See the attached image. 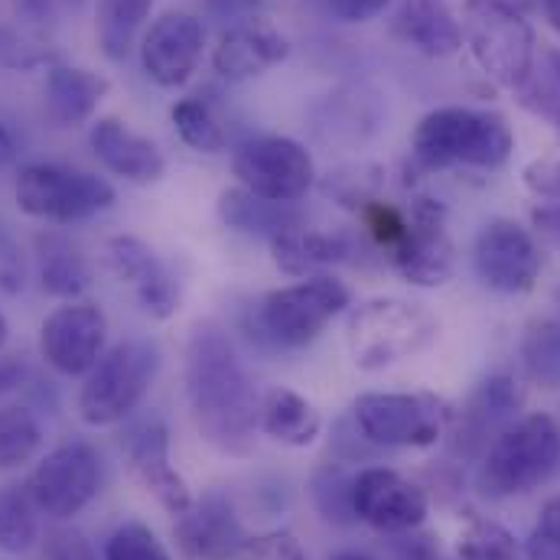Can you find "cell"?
Listing matches in <instances>:
<instances>
[{
    "mask_svg": "<svg viewBox=\"0 0 560 560\" xmlns=\"http://www.w3.org/2000/svg\"><path fill=\"white\" fill-rule=\"evenodd\" d=\"M186 401L206 443L229 456L252 453L261 398L235 346L215 326H196L186 342Z\"/></svg>",
    "mask_w": 560,
    "mask_h": 560,
    "instance_id": "obj_1",
    "label": "cell"
},
{
    "mask_svg": "<svg viewBox=\"0 0 560 560\" xmlns=\"http://www.w3.org/2000/svg\"><path fill=\"white\" fill-rule=\"evenodd\" d=\"M411 150L427 170H499L515 150V135L499 112L450 105L420 118Z\"/></svg>",
    "mask_w": 560,
    "mask_h": 560,
    "instance_id": "obj_2",
    "label": "cell"
},
{
    "mask_svg": "<svg viewBox=\"0 0 560 560\" xmlns=\"http://www.w3.org/2000/svg\"><path fill=\"white\" fill-rule=\"evenodd\" d=\"M560 463V427L548 415H528L505 427L479 463V492L512 499L538 489Z\"/></svg>",
    "mask_w": 560,
    "mask_h": 560,
    "instance_id": "obj_3",
    "label": "cell"
},
{
    "mask_svg": "<svg viewBox=\"0 0 560 560\" xmlns=\"http://www.w3.org/2000/svg\"><path fill=\"white\" fill-rule=\"evenodd\" d=\"M440 332L436 316L415 300L375 296L349 316V352L359 369H385L401 359L418 355Z\"/></svg>",
    "mask_w": 560,
    "mask_h": 560,
    "instance_id": "obj_4",
    "label": "cell"
},
{
    "mask_svg": "<svg viewBox=\"0 0 560 560\" xmlns=\"http://www.w3.org/2000/svg\"><path fill=\"white\" fill-rule=\"evenodd\" d=\"M463 39L482 75L499 89L522 92L532 82L535 30L525 13L492 0H466Z\"/></svg>",
    "mask_w": 560,
    "mask_h": 560,
    "instance_id": "obj_5",
    "label": "cell"
},
{
    "mask_svg": "<svg viewBox=\"0 0 560 560\" xmlns=\"http://www.w3.org/2000/svg\"><path fill=\"white\" fill-rule=\"evenodd\" d=\"M160 349L150 339H125L108 349L85 375L79 392V418L89 427H115L128 420L150 395L160 375Z\"/></svg>",
    "mask_w": 560,
    "mask_h": 560,
    "instance_id": "obj_6",
    "label": "cell"
},
{
    "mask_svg": "<svg viewBox=\"0 0 560 560\" xmlns=\"http://www.w3.org/2000/svg\"><path fill=\"white\" fill-rule=\"evenodd\" d=\"M352 303V290L329 275H313L265 293L255 306V332L275 349H303Z\"/></svg>",
    "mask_w": 560,
    "mask_h": 560,
    "instance_id": "obj_7",
    "label": "cell"
},
{
    "mask_svg": "<svg viewBox=\"0 0 560 560\" xmlns=\"http://www.w3.org/2000/svg\"><path fill=\"white\" fill-rule=\"evenodd\" d=\"M13 199L20 212L33 219L72 225L98 212H108L118 192L105 176L89 170H75L62 163H26L16 173Z\"/></svg>",
    "mask_w": 560,
    "mask_h": 560,
    "instance_id": "obj_8",
    "label": "cell"
},
{
    "mask_svg": "<svg viewBox=\"0 0 560 560\" xmlns=\"http://www.w3.org/2000/svg\"><path fill=\"white\" fill-rule=\"evenodd\" d=\"M232 173L242 189L271 202H300L316 183L313 153L280 135L245 140L232 156Z\"/></svg>",
    "mask_w": 560,
    "mask_h": 560,
    "instance_id": "obj_9",
    "label": "cell"
},
{
    "mask_svg": "<svg viewBox=\"0 0 560 560\" xmlns=\"http://www.w3.org/2000/svg\"><path fill=\"white\" fill-rule=\"evenodd\" d=\"M98 489H102V459L95 446L82 440L62 443L52 453H46L26 479V492L33 505L56 522H69L79 512H85L95 502Z\"/></svg>",
    "mask_w": 560,
    "mask_h": 560,
    "instance_id": "obj_10",
    "label": "cell"
},
{
    "mask_svg": "<svg viewBox=\"0 0 560 560\" xmlns=\"http://www.w3.org/2000/svg\"><path fill=\"white\" fill-rule=\"evenodd\" d=\"M359 433L375 446L423 450L443 436L446 415L430 395L405 392H365L352 405Z\"/></svg>",
    "mask_w": 560,
    "mask_h": 560,
    "instance_id": "obj_11",
    "label": "cell"
},
{
    "mask_svg": "<svg viewBox=\"0 0 560 560\" xmlns=\"http://www.w3.org/2000/svg\"><path fill=\"white\" fill-rule=\"evenodd\" d=\"M392 268L415 287H443L453 278L456 252L446 232V206L427 192L408 199L405 229L388 252Z\"/></svg>",
    "mask_w": 560,
    "mask_h": 560,
    "instance_id": "obj_12",
    "label": "cell"
},
{
    "mask_svg": "<svg viewBox=\"0 0 560 560\" xmlns=\"http://www.w3.org/2000/svg\"><path fill=\"white\" fill-rule=\"evenodd\" d=\"M472 268L489 290L528 293L541 278L545 258L535 235L515 219H492L472 245Z\"/></svg>",
    "mask_w": 560,
    "mask_h": 560,
    "instance_id": "obj_13",
    "label": "cell"
},
{
    "mask_svg": "<svg viewBox=\"0 0 560 560\" xmlns=\"http://www.w3.org/2000/svg\"><path fill=\"white\" fill-rule=\"evenodd\" d=\"M108 346V316L95 303L69 300L39 326V355L59 375H89Z\"/></svg>",
    "mask_w": 560,
    "mask_h": 560,
    "instance_id": "obj_14",
    "label": "cell"
},
{
    "mask_svg": "<svg viewBox=\"0 0 560 560\" xmlns=\"http://www.w3.org/2000/svg\"><path fill=\"white\" fill-rule=\"evenodd\" d=\"M206 49V23L186 10L160 13L140 43V66L160 89H179L192 79Z\"/></svg>",
    "mask_w": 560,
    "mask_h": 560,
    "instance_id": "obj_15",
    "label": "cell"
},
{
    "mask_svg": "<svg viewBox=\"0 0 560 560\" xmlns=\"http://www.w3.org/2000/svg\"><path fill=\"white\" fill-rule=\"evenodd\" d=\"M352 509L355 518L385 535L418 532L427 518L423 489L388 466H369L352 476Z\"/></svg>",
    "mask_w": 560,
    "mask_h": 560,
    "instance_id": "obj_16",
    "label": "cell"
},
{
    "mask_svg": "<svg viewBox=\"0 0 560 560\" xmlns=\"http://www.w3.org/2000/svg\"><path fill=\"white\" fill-rule=\"evenodd\" d=\"M121 450L125 459L135 472L140 486L170 512V515H183L192 505L189 486L186 479L173 469L170 463V430L160 418H140L135 420L125 433H121Z\"/></svg>",
    "mask_w": 560,
    "mask_h": 560,
    "instance_id": "obj_17",
    "label": "cell"
},
{
    "mask_svg": "<svg viewBox=\"0 0 560 560\" xmlns=\"http://www.w3.org/2000/svg\"><path fill=\"white\" fill-rule=\"evenodd\" d=\"M176 545L189 560H238L248 548V532L222 489L206 492L173 525Z\"/></svg>",
    "mask_w": 560,
    "mask_h": 560,
    "instance_id": "obj_18",
    "label": "cell"
},
{
    "mask_svg": "<svg viewBox=\"0 0 560 560\" xmlns=\"http://www.w3.org/2000/svg\"><path fill=\"white\" fill-rule=\"evenodd\" d=\"M105 261L115 271V278L135 290L147 316L170 319L179 310V287L147 242L135 235H115L105 245Z\"/></svg>",
    "mask_w": 560,
    "mask_h": 560,
    "instance_id": "obj_19",
    "label": "cell"
},
{
    "mask_svg": "<svg viewBox=\"0 0 560 560\" xmlns=\"http://www.w3.org/2000/svg\"><path fill=\"white\" fill-rule=\"evenodd\" d=\"M525 405V392L518 388V382L512 375H492L486 378L472 398L466 401V408L456 415L453 427V450L463 456H476L486 453L489 443L512 427L518 411Z\"/></svg>",
    "mask_w": 560,
    "mask_h": 560,
    "instance_id": "obj_20",
    "label": "cell"
},
{
    "mask_svg": "<svg viewBox=\"0 0 560 560\" xmlns=\"http://www.w3.org/2000/svg\"><path fill=\"white\" fill-rule=\"evenodd\" d=\"M290 56V43L275 23L252 16L229 26L212 49V69L229 82H248L265 75Z\"/></svg>",
    "mask_w": 560,
    "mask_h": 560,
    "instance_id": "obj_21",
    "label": "cell"
},
{
    "mask_svg": "<svg viewBox=\"0 0 560 560\" xmlns=\"http://www.w3.org/2000/svg\"><path fill=\"white\" fill-rule=\"evenodd\" d=\"M89 143L98 163L128 183L147 186V183L163 179L166 173V160L160 147L138 131H131L121 118H98L89 131Z\"/></svg>",
    "mask_w": 560,
    "mask_h": 560,
    "instance_id": "obj_22",
    "label": "cell"
},
{
    "mask_svg": "<svg viewBox=\"0 0 560 560\" xmlns=\"http://www.w3.org/2000/svg\"><path fill=\"white\" fill-rule=\"evenodd\" d=\"M392 33L427 59H450L463 46V23L446 0H398Z\"/></svg>",
    "mask_w": 560,
    "mask_h": 560,
    "instance_id": "obj_23",
    "label": "cell"
},
{
    "mask_svg": "<svg viewBox=\"0 0 560 560\" xmlns=\"http://www.w3.org/2000/svg\"><path fill=\"white\" fill-rule=\"evenodd\" d=\"M108 92L112 82L98 72L79 66H52L46 75V112L59 128H79L98 112Z\"/></svg>",
    "mask_w": 560,
    "mask_h": 560,
    "instance_id": "obj_24",
    "label": "cell"
},
{
    "mask_svg": "<svg viewBox=\"0 0 560 560\" xmlns=\"http://www.w3.org/2000/svg\"><path fill=\"white\" fill-rule=\"evenodd\" d=\"M271 252L278 261L280 271L293 275V278H313L326 268H336L342 261H349L355 255L352 242L346 235H332V232H313L306 225L290 229L278 238H271Z\"/></svg>",
    "mask_w": 560,
    "mask_h": 560,
    "instance_id": "obj_25",
    "label": "cell"
},
{
    "mask_svg": "<svg viewBox=\"0 0 560 560\" xmlns=\"http://www.w3.org/2000/svg\"><path fill=\"white\" fill-rule=\"evenodd\" d=\"M219 219L229 229H238V232H248V235H265V238H278L290 229L306 225L296 202H271V199H261V196H255V192H248L242 186L222 189Z\"/></svg>",
    "mask_w": 560,
    "mask_h": 560,
    "instance_id": "obj_26",
    "label": "cell"
},
{
    "mask_svg": "<svg viewBox=\"0 0 560 560\" xmlns=\"http://www.w3.org/2000/svg\"><path fill=\"white\" fill-rule=\"evenodd\" d=\"M258 427L265 430V436H271L280 446H313L323 420L319 411L296 392L290 388H271L261 398V411H258Z\"/></svg>",
    "mask_w": 560,
    "mask_h": 560,
    "instance_id": "obj_27",
    "label": "cell"
},
{
    "mask_svg": "<svg viewBox=\"0 0 560 560\" xmlns=\"http://www.w3.org/2000/svg\"><path fill=\"white\" fill-rule=\"evenodd\" d=\"M36 258H39V280L46 293L62 300H79L89 290L92 283L89 261L66 235L59 232L36 235Z\"/></svg>",
    "mask_w": 560,
    "mask_h": 560,
    "instance_id": "obj_28",
    "label": "cell"
},
{
    "mask_svg": "<svg viewBox=\"0 0 560 560\" xmlns=\"http://www.w3.org/2000/svg\"><path fill=\"white\" fill-rule=\"evenodd\" d=\"M150 10H153V0H98L95 33H98L102 52L112 62H121L131 56L140 26L147 23Z\"/></svg>",
    "mask_w": 560,
    "mask_h": 560,
    "instance_id": "obj_29",
    "label": "cell"
},
{
    "mask_svg": "<svg viewBox=\"0 0 560 560\" xmlns=\"http://www.w3.org/2000/svg\"><path fill=\"white\" fill-rule=\"evenodd\" d=\"M39 541V509L33 505L26 486L0 489V551L26 555Z\"/></svg>",
    "mask_w": 560,
    "mask_h": 560,
    "instance_id": "obj_30",
    "label": "cell"
},
{
    "mask_svg": "<svg viewBox=\"0 0 560 560\" xmlns=\"http://www.w3.org/2000/svg\"><path fill=\"white\" fill-rule=\"evenodd\" d=\"M43 446V423L26 405H0V469L26 466Z\"/></svg>",
    "mask_w": 560,
    "mask_h": 560,
    "instance_id": "obj_31",
    "label": "cell"
},
{
    "mask_svg": "<svg viewBox=\"0 0 560 560\" xmlns=\"http://www.w3.org/2000/svg\"><path fill=\"white\" fill-rule=\"evenodd\" d=\"M170 121L176 128L179 140L186 147H192L196 153H222L225 150V128L222 121L215 118L212 105L202 102V98H179L173 108H170Z\"/></svg>",
    "mask_w": 560,
    "mask_h": 560,
    "instance_id": "obj_32",
    "label": "cell"
},
{
    "mask_svg": "<svg viewBox=\"0 0 560 560\" xmlns=\"http://www.w3.org/2000/svg\"><path fill=\"white\" fill-rule=\"evenodd\" d=\"M522 365L541 388H560V323L538 319L522 339Z\"/></svg>",
    "mask_w": 560,
    "mask_h": 560,
    "instance_id": "obj_33",
    "label": "cell"
},
{
    "mask_svg": "<svg viewBox=\"0 0 560 560\" xmlns=\"http://www.w3.org/2000/svg\"><path fill=\"white\" fill-rule=\"evenodd\" d=\"M456 555L459 560H528L515 535L492 518H472L456 541Z\"/></svg>",
    "mask_w": 560,
    "mask_h": 560,
    "instance_id": "obj_34",
    "label": "cell"
},
{
    "mask_svg": "<svg viewBox=\"0 0 560 560\" xmlns=\"http://www.w3.org/2000/svg\"><path fill=\"white\" fill-rule=\"evenodd\" d=\"M352 476L346 466H323L316 476H313V502L319 509V515L332 525H352L359 522L355 518V509H352Z\"/></svg>",
    "mask_w": 560,
    "mask_h": 560,
    "instance_id": "obj_35",
    "label": "cell"
},
{
    "mask_svg": "<svg viewBox=\"0 0 560 560\" xmlns=\"http://www.w3.org/2000/svg\"><path fill=\"white\" fill-rule=\"evenodd\" d=\"M105 560H173L163 541L143 525V522H125L118 525L105 541Z\"/></svg>",
    "mask_w": 560,
    "mask_h": 560,
    "instance_id": "obj_36",
    "label": "cell"
},
{
    "mask_svg": "<svg viewBox=\"0 0 560 560\" xmlns=\"http://www.w3.org/2000/svg\"><path fill=\"white\" fill-rule=\"evenodd\" d=\"M528 560H560V495L541 505V515L525 541Z\"/></svg>",
    "mask_w": 560,
    "mask_h": 560,
    "instance_id": "obj_37",
    "label": "cell"
},
{
    "mask_svg": "<svg viewBox=\"0 0 560 560\" xmlns=\"http://www.w3.org/2000/svg\"><path fill=\"white\" fill-rule=\"evenodd\" d=\"M238 560H306V555L290 532H268L261 538H252Z\"/></svg>",
    "mask_w": 560,
    "mask_h": 560,
    "instance_id": "obj_38",
    "label": "cell"
},
{
    "mask_svg": "<svg viewBox=\"0 0 560 560\" xmlns=\"http://www.w3.org/2000/svg\"><path fill=\"white\" fill-rule=\"evenodd\" d=\"M522 179H525V186L535 196H541V199H560V153L535 156L532 163H525Z\"/></svg>",
    "mask_w": 560,
    "mask_h": 560,
    "instance_id": "obj_39",
    "label": "cell"
},
{
    "mask_svg": "<svg viewBox=\"0 0 560 560\" xmlns=\"http://www.w3.org/2000/svg\"><path fill=\"white\" fill-rule=\"evenodd\" d=\"M46 558L49 560H98L95 548L85 541V535L72 528H59L46 538Z\"/></svg>",
    "mask_w": 560,
    "mask_h": 560,
    "instance_id": "obj_40",
    "label": "cell"
},
{
    "mask_svg": "<svg viewBox=\"0 0 560 560\" xmlns=\"http://www.w3.org/2000/svg\"><path fill=\"white\" fill-rule=\"evenodd\" d=\"M326 7L342 23H372L392 7V0H326Z\"/></svg>",
    "mask_w": 560,
    "mask_h": 560,
    "instance_id": "obj_41",
    "label": "cell"
},
{
    "mask_svg": "<svg viewBox=\"0 0 560 560\" xmlns=\"http://www.w3.org/2000/svg\"><path fill=\"white\" fill-rule=\"evenodd\" d=\"M392 560H446L433 535H420V532H405V538H398L392 545Z\"/></svg>",
    "mask_w": 560,
    "mask_h": 560,
    "instance_id": "obj_42",
    "label": "cell"
},
{
    "mask_svg": "<svg viewBox=\"0 0 560 560\" xmlns=\"http://www.w3.org/2000/svg\"><path fill=\"white\" fill-rule=\"evenodd\" d=\"M26 382V369L23 362H16L13 355H0V401L13 392H20Z\"/></svg>",
    "mask_w": 560,
    "mask_h": 560,
    "instance_id": "obj_43",
    "label": "cell"
},
{
    "mask_svg": "<svg viewBox=\"0 0 560 560\" xmlns=\"http://www.w3.org/2000/svg\"><path fill=\"white\" fill-rule=\"evenodd\" d=\"M265 0H209V10L219 16H232V20H252L261 10Z\"/></svg>",
    "mask_w": 560,
    "mask_h": 560,
    "instance_id": "obj_44",
    "label": "cell"
},
{
    "mask_svg": "<svg viewBox=\"0 0 560 560\" xmlns=\"http://www.w3.org/2000/svg\"><path fill=\"white\" fill-rule=\"evenodd\" d=\"M23 150V138L16 135V128L10 121H0V166L13 163Z\"/></svg>",
    "mask_w": 560,
    "mask_h": 560,
    "instance_id": "obj_45",
    "label": "cell"
},
{
    "mask_svg": "<svg viewBox=\"0 0 560 560\" xmlns=\"http://www.w3.org/2000/svg\"><path fill=\"white\" fill-rule=\"evenodd\" d=\"M13 3L33 23H49L52 20V0H13Z\"/></svg>",
    "mask_w": 560,
    "mask_h": 560,
    "instance_id": "obj_46",
    "label": "cell"
},
{
    "mask_svg": "<svg viewBox=\"0 0 560 560\" xmlns=\"http://www.w3.org/2000/svg\"><path fill=\"white\" fill-rule=\"evenodd\" d=\"M535 222H538L545 232H560V209H545V212H535Z\"/></svg>",
    "mask_w": 560,
    "mask_h": 560,
    "instance_id": "obj_47",
    "label": "cell"
},
{
    "mask_svg": "<svg viewBox=\"0 0 560 560\" xmlns=\"http://www.w3.org/2000/svg\"><path fill=\"white\" fill-rule=\"evenodd\" d=\"M541 13H545L548 26L560 36V0H541Z\"/></svg>",
    "mask_w": 560,
    "mask_h": 560,
    "instance_id": "obj_48",
    "label": "cell"
},
{
    "mask_svg": "<svg viewBox=\"0 0 560 560\" xmlns=\"http://www.w3.org/2000/svg\"><path fill=\"white\" fill-rule=\"evenodd\" d=\"M492 3H502V7H512L518 13H528L535 7V0H492Z\"/></svg>",
    "mask_w": 560,
    "mask_h": 560,
    "instance_id": "obj_49",
    "label": "cell"
},
{
    "mask_svg": "<svg viewBox=\"0 0 560 560\" xmlns=\"http://www.w3.org/2000/svg\"><path fill=\"white\" fill-rule=\"evenodd\" d=\"M329 560H375L372 555H365V551H336Z\"/></svg>",
    "mask_w": 560,
    "mask_h": 560,
    "instance_id": "obj_50",
    "label": "cell"
},
{
    "mask_svg": "<svg viewBox=\"0 0 560 560\" xmlns=\"http://www.w3.org/2000/svg\"><path fill=\"white\" fill-rule=\"evenodd\" d=\"M548 62H551V72H555V79L560 82V49H551V52H548Z\"/></svg>",
    "mask_w": 560,
    "mask_h": 560,
    "instance_id": "obj_51",
    "label": "cell"
},
{
    "mask_svg": "<svg viewBox=\"0 0 560 560\" xmlns=\"http://www.w3.org/2000/svg\"><path fill=\"white\" fill-rule=\"evenodd\" d=\"M7 332H10V326H7V319H3V313H0V349H3V342H7Z\"/></svg>",
    "mask_w": 560,
    "mask_h": 560,
    "instance_id": "obj_52",
    "label": "cell"
},
{
    "mask_svg": "<svg viewBox=\"0 0 560 560\" xmlns=\"http://www.w3.org/2000/svg\"><path fill=\"white\" fill-rule=\"evenodd\" d=\"M66 3H72V7H82L85 0H66Z\"/></svg>",
    "mask_w": 560,
    "mask_h": 560,
    "instance_id": "obj_53",
    "label": "cell"
}]
</instances>
